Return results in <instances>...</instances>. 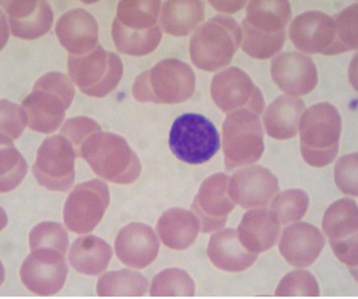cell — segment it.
Here are the masks:
<instances>
[{"instance_id":"obj_16","label":"cell","mask_w":358,"mask_h":299,"mask_svg":"<svg viewBox=\"0 0 358 299\" xmlns=\"http://www.w3.org/2000/svg\"><path fill=\"white\" fill-rule=\"evenodd\" d=\"M228 175L214 174L204 180L192 203V210L199 220L201 232L222 230L235 203L229 197Z\"/></svg>"},{"instance_id":"obj_23","label":"cell","mask_w":358,"mask_h":299,"mask_svg":"<svg viewBox=\"0 0 358 299\" xmlns=\"http://www.w3.org/2000/svg\"><path fill=\"white\" fill-rule=\"evenodd\" d=\"M59 42L70 55H83L98 45V24L85 9L69 10L55 24Z\"/></svg>"},{"instance_id":"obj_21","label":"cell","mask_w":358,"mask_h":299,"mask_svg":"<svg viewBox=\"0 0 358 299\" xmlns=\"http://www.w3.org/2000/svg\"><path fill=\"white\" fill-rule=\"evenodd\" d=\"M11 34L17 38L37 39L48 34L53 26L54 14L50 5L43 0H10L3 1Z\"/></svg>"},{"instance_id":"obj_9","label":"cell","mask_w":358,"mask_h":299,"mask_svg":"<svg viewBox=\"0 0 358 299\" xmlns=\"http://www.w3.org/2000/svg\"><path fill=\"white\" fill-rule=\"evenodd\" d=\"M259 115L247 109L229 112L223 124L224 161L227 171L255 164L264 153Z\"/></svg>"},{"instance_id":"obj_2","label":"cell","mask_w":358,"mask_h":299,"mask_svg":"<svg viewBox=\"0 0 358 299\" xmlns=\"http://www.w3.org/2000/svg\"><path fill=\"white\" fill-rule=\"evenodd\" d=\"M158 0H122L117 4L112 36L120 53L145 57L155 52L163 34L160 29Z\"/></svg>"},{"instance_id":"obj_31","label":"cell","mask_w":358,"mask_h":299,"mask_svg":"<svg viewBox=\"0 0 358 299\" xmlns=\"http://www.w3.org/2000/svg\"><path fill=\"white\" fill-rule=\"evenodd\" d=\"M192 277L181 269H166L155 276L150 284V295L152 297H192L194 296Z\"/></svg>"},{"instance_id":"obj_36","label":"cell","mask_w":358,"mask_h":299,"mask_svg":"<svg viewBox=\"0 0 358 299\" xmlns=\"http://www.w3.org/2000/svg\"><path fill=\"white\" fill-rule=\"evenodd\" d=\"M29 125V116L24 106L11 101H1V145H11L13 140L19 138Z\"/></svg>"},{"instance_id":"obj_20","label":"cell","mask_w":358,"mask_h":299,"mask_svg":"<svg viewBox=\"0 0 358 299\" xmlns=\"http://www.w3.org/2000/svg\"><path fill=\"white\" fill-rule=\"evenodd\" d=\"M159 240L152 227L132 222L122 227L115 240V253L124 265L145 269L157 259Z\"/></svg>"},{"instance_id":"obj_7","label":"cell","mask_w":358,"mask_h":299,"mask_svg":"<svg viewBox=\"0 0 358 299\" xmlns=\"http://www.w3.org/2000/svg\"><path fill=\"white\" fill-rule=\"evenodd\" d=\"M341 116L333 104L320 103L303 112L300 122L301 153L307 164L324 168L339 153Z\"/></svg>"},{"instance_id":"obj_33","label":"cell","mask_w":358,"mask_h":299,"mask_svg":"<svg viewBox=\"0 0 358 299\" xmlns=\"http://www.w3.org/2000/svg\"><path fill=\"white\" fill-rule=\"evenodd\" d=\"M68 232L65 227L58 222H41L29 232L31 251L38 248H53L65 254L68 251Z\"/></svg>"},{"instance_id":"obj_10","label":"cell","mask_w":358,"mask_h":299,"mask_svg":"<svg viewBox=\"0 0 358 299\" xmlns=\"http://www.w3.org/2000/svg\"><path fill=\"white\" fill-rule=\"evenodd\" d=\"M169 147L173 154L186 164H204L220 150V136L206 116L184 114L171 126Z\"/></svg>"},{"instance_id":"obj_25","label":"cell","mask_w":358,"mask_h":299,"mask_svg":"<svg viewBox=\"0 0 358 299\" xmlns=\"http://www.w3.org/2000/svg\"><path fill=\"white\" fill-rule=\"evenodd\" d=\"M207 254L214 266L228 272H241L255 264L258 253L242 246L238 231L227 228L214 233L209 240Z\"/></svg>"},{"instance_id":"obj_34","label":"cell","mask_w":358,"mask_h":299,"mask_svg":"<svg viewBox=\"0 0 358 299\" xmlns=\"http://www.w3.org/2000/svg\"><path fill=\"white\" fill-rule=\"evenodd\" d=\"M357 9L356 3L335 16L334 55L357 49Z\"/></svg>"},{"instance_id":"obj_12","label":"cell","mask_w":358,"mask_h":299,"mask_svg":"<svg viewBox=\"0 0 358 299\" xmlns=\"http://www.w3.org/2000/svg\"><path fill=\"white\" fill-rule=\"evenodd\" d=\"M110 202L107 182L91 180L75 187L64 205V222L70 231L85 235L102 221Z\"/></svg>"},{"instance_id":"obj_24","label":"cell","mask_w":358,"mask_h":299,"mask_svg":"<svg viewBox=\"0 0 358 299\" xmlns=\"http://www.w3.org/2000/svg\"><path fill=\"white\" fill-rule=\"evenodd\" d=\"M280 231L281 224L275 214L266 207H257L243 215L238 235L242 246L259 254L275 246Z\"/></svg>"},{"instance_id":"obj_5","label":"cell","mask_w":358,"mask_h":299,"mask_svg":"<svg viewBox=\"0 0 358 299\" xmlns=\"http://www.w3.org/2000/svg\"><path fill=\"white\" fill-rule=\"evenodd\" d=\"M196 76L189 64L179 59H164L141 73L132 86V94L141 103L179 104L194 94Z\"/></svg>"},{"instance_id":"obj_18","label":"cell","mask_w":358,"mask_h":299,"mask_svg":"<svg viewBox=\"0 0 358 299\" xmlns=\"http://www.w3.org/2000/svg\"><path fill=\"white\" fill-rule=\"evenodd\" d=\"M291 42L306 54L334 55L335 21L333 16L312 10L296 16L289 29Z\"/></svg>"},{"instance_id":"obj_4","label":"cell","mask_w":358,"mask_h":299,"mask_svg":"<svg viewBox=\"0 0 358 299\" xmlns=\"http://www.w3.org/2000/svg\"><path fill=\"white\" fill-rule=\"evenodd\" d=\"M80 158L94 174L117 184H134L140 177L141 161L127 140L112 132H97L81 148Z\"/></svg>"},{"instance_id":"obj_26","label":"cell","mask_w":358,"mask_h":299,"mask_svg":"<svg viewBox=\"0 0 358 299\" xmlns=\"http://www.w3.org/2000/svg\"><path fill=\"white\" fill-rule=\"evenodd\" d=\"M305 103L299 97L281 96L266 108L263 125L266 133L274 140H290L300 131L301 117Z\"/></svg>"},{"instance_id":"obj_22","label":"cell","mask_w":358,"mask_h":299,"mask_svg":"<svg viewBox=\"0 0 358 299\" xmlns=\"http://www.w3.org/2000/svg\"><path fill=\"white\" fill-rule=\"evenodd\" d=\"M325 246V237L317 227L307 222H295L284 228L279 251L290 265H312Z\"/></svg>"},{"instance_id":"obj_11","label":"cell","mask_w":358,"mask_h":299,"mask_svg":"<svg viewBox=\"0 0 358 299\" xmlns=\"http://www.w3.org/2000/svg\"><path fill=\"white\" fill-rule=\"evenodd\" d=\"M76 158V150L65 137H48L37 152L34 164V177L47 189L68 192L75 182Z\"/></svg>"},{"instance_id":"obj_30","label":"cell","mask_w":358,"mask_h":299,"mask_svg":"<svg viewBox=\"0 0 358 299\" xmlns=\"http://www.w3.org/2000/svg\"><path fill=\"white\" fill-rule=\"evenodd\" d=\"M148 291V281L137 271H110L98 279L97 293L101 297H142Z\"/></svg>"},{"instance_id":"obj_19","label":"cell","mask_w":358,"mask_h":299,"mask_svg":"<svg viewBox=\"0 0 358 299\" xmlns=\"http://www.w3.org/2000/svg\"><path fill=\"white\" fill-rule=\"evenodd\" d=\"M271 78L286 96L300 97L312 92L318 83L315 61L297 52H285L271 60Z\"/></svg>"},{"instance_id":"obj_3","label":"cell","mask_w":358,"mask_h":299,"mask_svg":"<svg viewBox=\"0 0 358 299\" xmlns=\"http://www.w3.org/2000/svg\"><path fill=\"white\" fill-rule=\"evenodd\" d=\"M73 83L63 73H45L36 81L31 93L22 101L31 130L39 133L58 130L75 97Z\"/></svg>"},{"instance_id":"obj_40","label":"cell","mask_w":358,"mask_h":299,"mask_svg":"<svg viewBox=\"0 0 358 299\" xmlns=\"http://www.w3.org/2000/svg\"><path fill=\"white\" fill-rule=\"evenodd\" d=\"M209 4L218 11L234 14L236 11H240L246 5V1H209Z\"/></svg>"},{"instance_id":"obj_29","label":"cell","mask_w":358,"mask_h":299,"mask_svg":"<svg viewBox=\"0 0 358 299\" xmlns=\"http://www.w3.org/2000/svg\"><path fill=\"white\" fill-rule=\"evenodd\" d=\"M204 20V3L201 0H169L163 3L160 29L175 37H184L199 29Z\"/></svg>"},{"instance_id":"obj_17","label":"cell","mask_w":358,"mask_h":299,"mask_svg":"<svg viewBox=\"0 0 358 299\" xmlns=\"http://www.w3.org/2000/svg\"><path fill=\"white\" fill-rule=\"evenodd\" d=\"M278 192V177L259 165L238 170L229 179V197L245 209L266 207Z\"/></svg>"},{"instance_id":"obj_35","label":"cell","mask_w":358,"mask_h":299,"mask_svg":"<svg viewBox=\"0 0 358 299\" xmlns=\"http://www.w3.org/2000/svg\"><path fill=\"white\" fill-rule=\"evenodd\" d=\"M27 173V163L13 145H1V194L16 189Z\"/></svg>"},{"instance_id":"obj_15","label":"cell","mask_w":358,"mask_h":299,"mask_svg":"<svg viewBox=\"0 0 358 299\" xmlns=\"http://www.w3.org/2000/svg\"><path fill=\"white\" fill-rule=\"evenodd\" d=\"M66 276L65 254L53 248L31 251L20 269L24 287L34 295L44 297L57 295L65 285Z\"/></svg>"},{"instance_id":"obj_38","label":"cell","mask_w":358,"mask_h":299,"mask_svg":"<svg viewBox=\"0 0 358 299\" xmlns=\"http://www.w3.org/2000/svg\"><path fill=\"white\" fill-rule=\"evenodd\" d=\"M101 131L102 129L98 125L97 121L92 120L86 116H78L66 120L60 130V135L65 137L73 145L78 153V158H80L81 148L85 145V142L91 136Z\"/></svg>"},{"instance_id":"obj_37","label":"cell","mask_w":358,"mask_h":299,"mask_svg":"<svg viewBox=\"0 0 358 299\" xmlns=\"http://www.w3.org/2000/svg\"><path fill=\"white\" fill-rule=\"evenodd\" d=\"M276 296H302V297H317L320 296V286L315 276L306 270H295L287 274L280 281L275 291Z\"/></svg>"},{"instance_id":"obj_32","label":"cell","mask_w":358,"mask_h":299,"mask_svg":"<svg viewBox=\"0 0 358 299\" xmlns=\"http://www.w3.org/2000/svg\"><path fill=\"white\" fill-rule=\"evenodd\" d=\"M310 207V197L303 189H287L276 194L271 202V212L275 214L281 225L300 221Z\"/></svg>"},{"instance_id":"obj_8","label":"cell","mask_w":358,"mask_h":299,"mask_svg":"<svg viewBox=\"0 0 358 299\" xmlns=\"http://www.w3.org/2000/svg\"><path fill=\"white\" fill-rule=\"evenodd\" d=\"M68 71L81 92L88 97L104 98L120 82L124 65L117 54L108 52L98 44L90 53L69 54Z\"/></svg>"},{"instance_id":"obj_1","label":"cell","mask_w":358,"mask_h":299,"mask_svg":"<svg viewBox=\"0 0 358 299\" xmlns=\"http://www.w3.org/2000/svg\"><path fill=\"white\" fill-rule=\"evenodd\" d=\"M292 10L285 0H253L241 24L242 50L251 58H273L285 44Z\"/></svg>"},{"instance_id":"obj_28","label":"cell","mask_w":358,"mask_h":299,"mask_svg":"<svg viewBox=\"0 0 358 299\" xmlns=\"http://www.w3.org/2000/svg\"><path fill=\"white\" fill-rule=\"evenodd\" d=\"M110 245L93 235L78 237L69 251V263L83 275H99L107 270L112 261Z\"/></svg>"},{"instance_id":"obj_27","label":"cell","mask_w":358,"mask_h":299,"mask_svg":"<svg viewBox=\"0 0 358 299\" xmlns=\"http://www.w3.org/2000/svg\"><path fill=\"white\" fill-rule=\"evenodd\" d=\"M201 227L194 212L171 207L159 217L157 232L165 246L174 251H184L194 245Z\"/></svg>"},{"instance_id":"obj_14","label":"cell","mask_w":358,"mask_h":299,"mask_svg":"<svg viewBox=\"0 0 358 299\" xmlns=\"http://www.w3.org/2000/svg\"><path fill=\"white\" fill-rule=\"evenodd\" d=\"M210 96L219 109L227 114L247 109L261 115L266 108L261 89L243 70L235 66L214 75Z\"/></svg>"},{"instance_id":"obj_39","label":"cell","mask_w":358,"mask_h":299,"mask_svg":"<svg viewBox=\"0 0 358 299\" xmlns=\"http://www.w3.org/2000/svg\"><path fill=\"white\" fill-rule=\"evenodd\" d=\"M357 153L341 156L335 166V182L340 191L357 197Z\"/></svg>"},{"instance_id":"obj_6","label":"cell","mask_w":358,"mask_h":299,"mask_svg":"<svg viewBox=\"0 0 358 299\" xmlns=\"http://www.w3.org/2000/svg\"><path fill=\"white\" fill-rule=\"evenodd\" d=\"M241 26L236 20L218 15L194 31L189 41V55L196 68L218 71L233 61L241 44Z\"/></svg>"},{"instance_id":"obj_13","label":"cell","mask_w":358,"mask_h":299,"mask_svg":"<svg viewBox=\"0 0 358 299\" xmlns=\"http://www.w3.org/2000/svg\"><path fill=\"white\" fill-rule=\"evenodd\" d=\"M357 204L343 198L333 203L323 217V231L336 258L357 279Z\"/></svg>"}]
</instances>
